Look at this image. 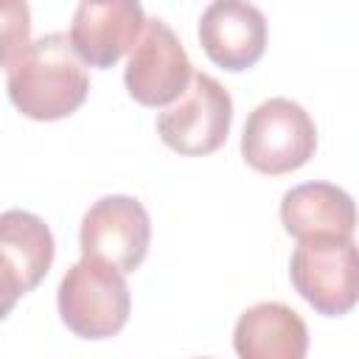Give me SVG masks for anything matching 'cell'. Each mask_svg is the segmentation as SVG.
<instances>
[{
	"label": "cell",
	"instance_id": "cell-1",
	"mask_svg": "<svg viewBox=\"0 0 359 359\" xmlns=\"http://www.w3.org/2000/svg\"><path fill=\"white\" fill-rule=\"evenodd\" d=\"M6 90L11 104L31 121H59L73 115L87 93L90 76L67 34H45L28 42L11 62Z\"/></svg>",
	"mask_w": 359,
	"mask_h": 359
},
{
	"label": "cell",
	"instance_id": "cell-2",
	"mask_svg": "<svg viewBox=\"0 0 359 359\" xmlns=\"http://www.w3.org/2000/svg\"><path fill=\"white\" fill-rule=\"evenodd\" d=\"M56 306L62 323L76 337L107 339L126 325L132 294L121 269L101 258L81 255L59 280Z\"/></svg>",
	"mask_w": 359,
	"mask_h": 359
},
{
	"label": "cell",
	"instance_id": "cell-3",
	"mask_svg": "<svg viewBox=\"0 0 359 359\" xmlns=\"http://www.w3.org/2000/svg\"><path fill=\"white\" fill-rule=\"evenodd\" d=\"M294 292L323 317H342L359 300V252L353 236L317 233L297 238L289 261Z\"/></svg>",
	"mask_w": 359,
	"mask_h": 359
},
{
	"label": "cell",
	"instance_id": "cell-4",
	"mask_svg": "<svg viewBox=\"0 0 359 359\" xmlns=\"http://www.w3.org/2000/svg\"><path fill=\"white\" fill-rule=\"evenodd\" d=\"M317 149V126L311 115L292 98L261 101L244 123L241 157L244 163L269 177L303 168Z\"/></svg>",
	"mask_w": 359,
	"mask_h": 359
},
{
	"label": "cell",
	"instance_id": "cell-5",
	"mask_svg": "<svg viewBox=\"0 0 359 359\" xmlns=\"http://www.w3.org/2000/svg\"><path fill=\"white\" fill-rule=\"evenodd\" d=\"M233 123L230 93L208 73H194L177 101L157 115L160 140L185 157H205L224 146Z\"/></svg>",
	"mask_w": 359,
	"mask_h": 359
},
{
	"label": "cell",
	"instance_id": "cell-6",
	"mask_svg": "<svg viewBox=\"0 0 359 359\" xmlns=\"http://www.w3.org/2000/svg\"><path fill=\"white\" fill-rule=\"evenodd\" d=\"M194 76V65L180 36L163 20H146L137 42L129 50L123 84L143 107H168L182 95Z\"/></svg>",
	"mask_w": 359,
	"mask_h": 359
},
{
	"label": "cell",
	"instance_id": "cell-7",
	"mask_svg": "<svg viewBox=\"0 0 359 359\" xmlns=\"http://www.w3.org/2000/svg\"><path fill=\"white\" fill-rule=\"evenodd\" d=\"M149 241H151V222L146 208L135 196H123V194L101 196L81 219V233H79L81 255L101 258L115 269H121L123 275L135 272L143 264L149 252Z\"/></svg>",
	"mask_w": 359,
	"mask_h": 359
},
{
	"label": "cell",
	"instance_id": "cell-8",
	"mask_svg": "<svg viewBox=\"0 0 359 359\" xmlns=\"http://www.w3.org/2000/svg\"><path fill=\"white\" fill-rule=\"evenodd\" d=\"M140 0H81L70 22V45L90 67H112L143 31Z\"/></svg>",
	"mask_w": 359,
	"mask_h": 359
},
{
	"label": "cell",
	"instance_id": "cell-9",
	"mask_svg": "<svg viewBox=\"0 0 359 359\" xmlns=\"http://www.w3.org/2000/svg\"><path fill=\"white\" fill-rule=\"evenodd\" d=\"M199 45L213 65L241 73L266 50V17L250 0H213L199 17Z\"/></svg>",
	"mask_w": 359,
	"mask_h": 359
},
{
	"label": "cell",
	"instance_id": "cell-10",
	"mask_svg": "<svg viewBox=\"0 0 359 359\" xmlns=\"http://www.w3.org/2000/svg\"><path fill=\"white\" fill-rule=\"evenodd\" d=\"M233 348L241 359H303L309 351V328L286 303H255L241 311Z\"/></svg>",
	"mask_w": 359,
	"mask_h": 359
},
{
	"label": "cell",
	"instance_id": "cell-11",
	"mask_svg": "<svg viewBox=\"0 0 359 359\" xmlns=\"http://www.w3.org/2000/svg\"><path fill=\"white\" fill-rule=\"evenodd\" d=\"M280 222L283 230L294 238L337 233L353 236L356 210L348 191L331 182H303L283 194L280 199Z\"/></svg>",
	"mask_w": 359,
	"mask_h": 359
},
{
	"label": "cell",
	"instance_id": "cell-12",
	"mask_svg": "<svg viewBox=\"0 0 359 359\" xmlns=\"http://www.w3.org/2000/svg\"><path fill=\"white\" fill-rule=\"evenodd\" d=\"M0 252L20 269L28 292H34L53 264V233L36 213L6 210L0 213Z\"/></svg>",
	"mask_w": 359,
	"mask_h": 359
},
{
	"label": "cell",
	"instance_id": "cell-13",
	"mask_svg": "<svg viewBox=\"0 0 359 359\" xmlns=\"http://www.w3.org/2000/svg\"><path fill=\"white\" fill-rule=\"evenodd\" d=\"M31 42V8L25 0H0V67Z\"/></svg>",
	"mask_w": 359,
	"mask_h": 359
},
{
	"label": "cell",
	"instance_id": "cell-14",
	"mask_svg": "<svg viewBox=\"0 0 359 359\" xmlns=\"http://www.w3.org/2000/svg\"><path fill=\"white\" fill-rule=\"evenodd\" d=\"M22 294H28V286H25L20 269L0 252V320H6L14 311V306Z\"/></svg>",
	"mask_w": 359,
	"mask_h": 359
}]
</instances>
